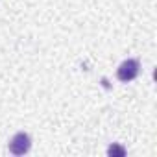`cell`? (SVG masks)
<instances>
[{"label": "cell", "mask_w": 157, "mask_h": 157, "mask_svg": "<svg viewBox=\"0 0 157 157\" xmlns=\"http://www.w3.org/2000/svg\"><path fill=\"white\" fill-rule=\"evenodd\" d=\"M139 68H140V65H139L137 59H126L117 68V78H118L120 82L128 83V82H131V80H135V78H137Z\"/></svg>", "instance_id": "6da1fadb"}, {"label": "cell", "mask_w": 157, "mask_h": 157, "mask_svg": "<svg viewBox=\"0 0 157 157\" xmlns=\"http://www.w3.org/2000/svg\"><path fill=\"white\" fill-rule=\"evenodd\" d=\"M30 148H32V139L24 131L13 135V139L10 140V151L13 155H24V153L30 151Z\"/></svg>", "instance_id": "7a4b0ae2"}, {"label": "cell", "mask_w": 157, "mask_h": 157, "mask_svg": "<svg viewBox=\"0 0 157 157\" xmlns=\"http://www.w3.org/2000/svg\"><path fill=\"white\" fill-rule=\"evenodd\" d=\"M107 153H109V155L124 157V155H126V150H124L122 146H118V144H111V146H109V150H107Z\"/></svg>", "instance_id": "3957f363"}]
</instances>
